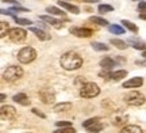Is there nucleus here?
<instances>
[{
	"mask_svg": "<svg viewBox=\"0 0 146 133\" xmlns=\"http://www.w3.org/2000/svg\"><path fill=\"white\" fill-rule=\"evenodd\" d=\"M98 11H99L100 14H106V12H111V11H114V7H112V5H110V4H99Z\"/></svg>",
	"mask_w": 146,
	"mask_h": 133,
	"instance_id": "nucleus-25",
	"label": "nucleus"
},
{
	"mask_svg": "<svg viewBox=\"0 0 146 133\" xmlns=\"http://www.w3.org/2000/svg\"><path fill=\"white\" fill-rule=\"evenodd\" d=\"M145 96L138 91H131V92L125 95V102L130 106H141V105L145 103Z\"/></svg>",
	"mask_w": 146,
	"mask_h": 133,
	"instance_id": "nucleus-5",
	"label": "nucleus"
},
{
	"mask_svg": "<svg viewBox=\"0 0 146 133\" xmlns=\"http://www.w3.org/2000/svg\"><path fill=\"white\" fill-rule=\"evenodd\" d=\"M100 67L103 69H107V71H111V69L116 67V61L111 57H104V59L100 60Z\"/></svg>",
	"mask_w": 146,
	"mask_h": 133,
	"instance_id": "nucleus-13",
	"label": "nucleus"
},
{
	"mask_svg": "<svg viewBox=\"0 0 146 133\" xmlns=\"http://www.w3.org/2000/svg\"><path fill=\"white\" fill-rule=\"evenodd\" d=\"M139 18H141V19H145V21H146V12H141V14H139Z\"/></svg>",
	"mask_w": 146,
	"mask_h": 133,
	"instance_id": "nucleus-37",
	"label": "nucleus"
},
{
	"mask_svg": "<svg viewBox=\"0 0 146 133\" xmlns=\"http://www.w3.org/2000/svg\"><path fill=\"white\" fill-rule=\"evenodd\" d=\"M100 122V118L99 117H95V118H89V120H87L85 122H83V126L85 129H88L89 126H92V125H95V124Z\"/></svg>",
	"mask_w": 146,
	"mask_h": 133,
	"instance_id": "nucleus-26",
	"label": "nucleus"
},
{
	"mask_svg": "<svg viewBox=\"0 0 146 133\" xmlns=\"http://www.w3.org/2000/svg\"><path fill=\"white\" fill-rule=\"evenodd\" d=\"M60 64L66 71H76L83 65V59L76 52H66V53H64L61 56Z\"/></svg>",
	"mask_w": 146,
	"mask_h": 133,
	"instance_id": "nucleus-1",
	"label": "nucleus"
},
{
	"mask_svg": "<svg viewBox=\"0 0 146 133\" xmlns=\"http://www.w3.org/2000/svg\"><path fill=\"white\" fill-rule=\"evenodd\" d=\"M103 128H104V126H103V124L98 122V124H95V125H92V126H89V128H88V132L98 133V132H100V130H102Z\"/></svg>",
	"mask_w": 146,
	"mask_h": 133,
	"instance_id": "nucleus-30",
	"label": "nucleus"
},
{
	"mask_svg": "<svg viewBox=\"0 0 146 133\" xmlns=\"http://www.w3.org/2000/svg\"><path fill=\"white\" fill-rule=\"evenodd\" d=\"M36 57V52L35 49L31 48V46H25V48H22L19 50V53H18V60L21 61L22 64H29V63H31L34 61Z\"/></svg>",
	"mask_w": 146,
	"mask_h": 133,
	"instance_id": "nucleus-2",
	"label": "nucleus"
},
{
	"mask_svg": "<svg viewBox=\"0 0 146 133\" xmlns=\"http://www.w3.org/2000/svg\"><path fill=\"white\" fill-rule=\"evenodd\" d=\"M100 94V88L96 83H85L80 88V95L83 98H95Z\"/></svg>",
	"mask_w": 146,
	"mask_h": 133,
	"instance_id": "nucleus-3",
	"label": "nucleus"
},
{
	"mask_svg": "<svg viewBox=\"0 0 146 133\" xmlns=\"http://www.w3.org/2000/svg\"><path fill=\"white\" fill-rule=\"evenodd\" d=\"M110 43H112L115 48L120 49V50H125V49L127 48V43H126L125 41H122V39H118V38H111V39H110Z\"/></svg>",
	"mask_w": 146,
	"mask_h": 133,
	"instance_id": "nucleus-19",
	"label": "nucleus"
},
{
	"mask_svg": "<svg viewBox=\"0 0 146 133\" xmlns=\"http://www.w3.org/2000/svg\"><path fill=\"white\" fill-rule=\"evenodd\" d=\"M14 19L18 25H21V26H30L33 22L30 19H25V18H18V16H14Z\"/></svg>",
	"mask_w": 146,
	"mask_h": 133,
	"instance_id": "nucleus-27",
	"label": "nucleus"
},
{
	"mask_svg": "<svg viewBox=\"0 0 146 133\" xmlns=\"http://www.w3.org/2000/svg\"><path fill=\"white\" fill-rule=\"evenodd\" d=\"M58 5H60V7H62V8H65V10L69 11V12L74 14V15L80 14V8H78L77 5H73V4H70V3H68V1L60 0V1H58Z\"/></svg>",
	"mask_w": 146,
	"mask_h": 133,
	"instance_id": "nucleus-12",
	"label": "nucleus"
},
{
	"mask_svg": "<svg viewBox=\"0 0 146 133\" xmlns=\"http://www.w3.org/2000/svg\"><path fill=\"white\" fill-rule=\"evenodd\" d=\"M22 76H23V69L16 65H10L3 74V78L7 82H15V80L21 79Z\"/></svg>",
	"mask_w": 146,
	"mask_h": 133,
	"instance_id": "nucleus-4",
	"label": "nucleus"
},
{
	"mask_svg": "<svg viewBox=\"0 0 146 133\" xmlns=\"http://www.w3.org/2000/svg\"><path fill=\"white\" fill-rule=\"evenodd\" d=\"M142 84H143V79L142 78H133V79L123 83V88H138Z\"/></svg>",
	"mask_w": 146,
	"mask_h": 133,
	"instance_id": "nucleus-11",
	"label": "nucleus"
},
{
	"mask_svg": "<svg viewBox=\"0 0 146 133\" xmlns=\"http://www.w3.org/2000/svg\"><path fill=\"white\" fill-rule=\"evenodd\" d=\"M30 31L34 33V34H35V37L39 38L41 41H47V39H50V35L46 34L42 29H38V27H30Z\"/></svg>",
	"mask_w": 146,
	"mask_h": 133,
	"instance_id": "nucleus-14",
	"label": "nucleus"
},
{
	"mask_svg": "<svg viewBox=\"0 0 146 133\" xmlns=\"http://www.w3.org/2000/svg\"><path fill=\"white\" fill-rule=\"evenodd\" d=\"M120 133H143V130L137 125H126Z\"/></svg>",
	"mask_w": 146,
	"mask_h": 133,
	"instance_id": "nucleus-18",
	"label": "nucleus"
},
{
	"mask_svg": "<svg viewBox=\"0 0 146 133\" xmlns=\"http://www.w3.org/2000/svg\"><path fill=\"white\" fill-rule=\"evenodd\" d=\"M138 10H139V12H146V1L138 3Z\"/></svg>",
	"mask_w": 146,
	"mask_h": 133,
	"instance_id": "nucleus-34",
	"label": "nucleus"
},
{
	"mask_svg": "<svg viewBox=\"0 0 146 133\" xmlns=\"http://www.w3.org/2000/svg\"><path fill=\"white\" fill-rule=\"evenodd\" d=\"M85 3H89V4H95V3H98L99 0H84Z\"/></svg>",
	"mask_w": 146,
	"mask_h": 133,
	"instance_id": "nucleus-36",
	"label": "nucleus"
},
{
	"mask_svg": "<svg viewBox=\"0 0 146 133\" xmlns=\"http://www.w3.org/2000/svg\"><path fill=\"white\" fill-rule=\"evenodd\" d=\"M12 99H14L16 103L22 105V106H27V105H30V99H29V96H27L26 94H23V92L14 95V98H12Z\"/></svg>",
	"mask_w": 146,
	"mask_h": 133,
	"instance_id": "nucleus-15",
	"label": "nucleus"
},
{
	"mask_svg": "<svg viewBox=\"0 0 146 133\" xmlns=\"http://www.w3.org/2000/svg\"><path fill=\"white\" fill-rule=\"evenodd\" d=\"M120 23L123 25V27H125V29H127V30H130L131 33H138V27H137V25H134L133 22L123 19V21L120 22Z\"/></svg>",
	"mask_w": 146,
	"mask_h": 133,
	"instance_id": "nucleus-20",
	"label": "nucleus"
},
{
	"mask_svg": "<svg viewBox=\"0 0 146 133\" xmlns=\"http://www.w3.org/2000/svg\"><path fill=\"white\" fill-rule=\"evenodd\" d=\"M133 42V48L134 49H138V50H146V43L145 42H141V41H134V39H130Z\"/></svg>",
	"mask_w": 146,
	"mask_h": 133,
	"instance_id": "nucleus-28",
	"label": "nucleus"
},
{
	"mask_svg": "<svg viewBox=\"0 0 146 133\" xmlns=\"http://www.w3.org/2000/svg\"><path fill=\"white\" fill-rule=\"evenodd\" d=\"M69 31H70V34L78 38H88L94 34V31L91 29H87V27H70Z\"/></svg>",
	"mask_w": 146,
	"mask_h": 133,
	"instance_id": "nucleus-7",
	"label": "nucleus"
},
{
	"mask_svg": "<svg viewBox=\"0 0 146 133\" xmlns=\"http://www.w3.org/2000/svg\"><path fill=\"white\" fill-rule=\"evenodd\" d=\"M127 76V71L125 69H119V71H115V72H111V80H115V82H119L120 79H123Z\"/></svg>",
	"mask_w": 146,
	"mask_h": 133,
	"instance_id": "nucleus-16",
	"label": "nucleus"
},
{
	"mask_svg": "<svg viewBox=\"0 0 146 133\" xmlns=\"http://www.w3.org/2000/svg\"><path fill=\"white\" fill-rule=\"evenodd\" d=\"M127 121V116H122V117H115L114 118V125H122V124H126Z\"/></svg>",
	"mask_w": 146,
	"mask_h": 133,
	"instance_id": "nucleus-31",
	"label": "nucleus"
},
{
	"mask_svg": "<svg viewBox=\"0 0 146 133\" xmlns=\"http://www.w3.org/2000/svg\"><path fill=\"white\" fill-rule=\"evenodd\" d=\"M7 31H10V30H8V23H5V22H0V37L1 38L5 37V34H8Z\"/></svg>",
	"mask_w": 146,
	"mask_h": 133,
	"instance_id": "nucleus-29",
	"label": "nucleus"
},
{
	"mask_svg": "<svg viewBox=\"0 0 146 133\" xmlns=\"http://www.w3.org/2000/svg\"><path fill=\"white\" fill-rule=\"evenodd\" d=\"M0 98H1L0 101H4V99H5V94H1V96H0Z\"/></svg>",
	"mask_w": 146,
	"mask_h": 133,
	"instance_id": "nucleus-39",
	"label": "nucleus"
},
{
	"mask_svg": "<svg viewBox=\"0 0 146 133\" xmlns=\"http://www.w3.org/2000/svg\"><path fill=\"white\" fill-rule=\"evenodd\" d=\"M46 11L49 12V14H52V15H57V16L65 15V12H64L62 10H60V8L54 7V5H49V7H46Z\"/></svg>",
	"mask_w": 146,
	"mask_h": 133,
	"instance_id": "nucleus-21",
	"label": "nucleus"
},
{
	"mask_svg": "<svg viewBox=\"0 0 146 133\" xmlns=\"http://www.w3.org/2000/svg\"><path fill=\"white\" fill-rule=\"evenodd\" d=\"M89 21L96 23V25H99V26H108V21H107V19H103V18H100V16H91Z\"/></svg>",
	"mask_w": 146,
	"mask_h": 133,
	"instance_id": "nucleus-23",
	"label": "nucleus"
},
{
	"mask_svg": "<svg viewBox=\"0 0 146 133\" xmlns=\"http://www.w3.org/2000/svg\"><path fill=\"white\" fill-rule=\"evenodd\" d=\"M58 128H69V126H72V122H66V121H57L56 122Z\"/></svg>",
	"mask_w": 146,
	"mask_h": 133,
	"instance_id": "nucleus-33",
	"label": "nucleus"
},
{
	"mask_svg": "<svg viewBox=\"0 0 146 133\" xmlns=\"http://www.w3.org/2000/svg\"><path fill=\"white\" fill-rule=\"evenodd\" d=\"M134 1H145V0H134Z\"/></svg>",
	"mask_w": 146,
	"mask_h": 133,
	"instance_id": "nucleus-40",
	"label": "nucleus"
},
{
	"mask_svg": "<svg viewBox=\"0 0 146 133\" xmlns=\"http://www.w3.org/2000/svg\"><path fill=\"white\" fill-rule=\"evenodd\" d=\"M39 98H41V101L43 103H46V105H50L54 102L56 99V96H54V92H53L50 88H42L39 91Z\"/></svg>",
	"mask_w": 146,
	"mask_h": 133,
	"instance_id": "nucleus-8",
	"label": "nucleus"
},
{
	"mask_svg": "<svg viewBox=\"0 0 146 133\" xmlns=\"http://www.w3.org/2000/svg\"><path fill=\"white\" fill-rule=\"evenodd\" d=\"M53 133H76V130L72 126H69V128H61V129H58V130H54Z\"/></svg>",
	"mask_w": 146,
	"mask_h": 133,
	"instance_id": "nucleus-32",
	"label": "nucleus"
},
{
	"mask_svg": "<svg viewBox=\"0 0 146 133\" xmlns=\"http://www.w3.org/2000/svg\"><path fill=\"white\" fill-rule=\"evenodd\" d=\"M92 48L95 50H98V52H106V50H108L110 46L108 45H106V43H102V42H92Z\"/></svg>",
	"mask_w": 146,
	"mask_h": 133,
	"instance_id": "nucleus-24",
	"label": "nucleus"
},
{
	"mask_svg": "<svg viewBox=\"0 0 146 133\" xmlns=\"http://www.w3.org/2000/svg\"><path fill=\"white\" fill-rule=\"evenodd\" d=\"M0 114H1V118L3 120H14L16 117V110L14 106H1V110H0Z\"/></svg>",
	"mask_w": 146,
	"mask_h": 133,
	"instance_id": "nucleus-9",
	"label": "nucleus"
},
{
	"mask_svg": "<svg viewBox=\"0 0 146 133\" xmlns=\"http://www.w3.org/2000/svg\"><path fill=\"white\" fill-rule=\"evenodd\" d=\"M142 57L146 60V50H143V52H142Z\"/></svg>",
	"mask_w": 146,
	"mask_h": 133,
	"instance_id": "nucleus-38",
	"label": "nucleus"
},
{
	"mask_svg": "<svg viewBox=\"0 0 146 133\" xmlns=\"http://www.w3.org/2000/svg\"><path fill=\"white\" fill-rule=\"evenodd\" d=\"M26 30H23L21 27H14V29H10V31H8V37L12 42H22L26 39Z\"/></svg>",
	"mask_w": 146,
	"mask_h": 133,
	"instance_id": "nucleus-6",
	"label": "nucleus"
},
{
	"mask_svg": "<svg viewBox=\"0 0 146 133\" xmlns=\"http://www.w3.org/2000/svg\"><path fill=\"white\" fill-rule=\"evenodd\" d=\"M108 30L112 33V34H116V35L125 34V29L122 26H119V25H111V26H108Z\"/></svg>",
	"mask_w": 146,
	"mask_h": 133,
	"instance_id": "nucleus-22",
	"label": "nucleus"
},
{
	"mask_svg": "<svg viewBox=\"0 0 146 133\" xmlns=\"http://www.w3.org/2000/svg\"><path fill=\"white\" fill-rule=\"evenodd\" d=\"M72 109V103L70 102H64V103H58V105H56L54 106V112H57V113H60V112H66V110H70Z\"/></svg>",
	"mask_w": 146,
	"mask_h": 133,
	"instance_id": "nucleus-17",
	"label": "nucleus"
},
{
	"mask_svg": "<svg viewBox=\"0 0 146 133\" xmlns=\"http://www.w3.org/2000/svg\"><path fill=\"white\" fill-rule=\"evenodd\" d=\"M39 21L45 22V23H49L50 26H53L54 29H61L62 27V23L60 21H57L56 18H53L50 15H39Z\"/></svg>",
	"mask_w": 146,
	"mask_h": 133,
	"instance_id": "nucleus-10",
	"label": "nucleus"
},
{
	"mask_svg": "<svg viewBox=\"0 0 146 133\" xmlns=\"http://www.w3.org/2000/svg\"><path fill=\"white\" fill-rule=\"evenodd\" d=\"M33 113H34V114H36V116H39V117H41V118H45V117H46V116H45L43 113H41V112H39L38 109H33Z\"/></svg>",
	"mask_w": 146,
	"mask_h": 133,
	"instance_id": "nucleus-35",
	"label": "nucleus"
}]
</instances>
